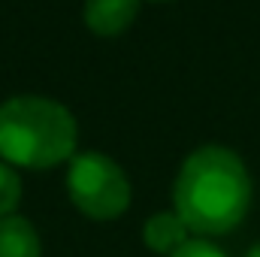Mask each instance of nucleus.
<instances>
[{"instance_id":"1","label":"nucleus","mask_w":260,"mask_h":257,"mask_svg":"<svg viewBox=\"0 0 260 257\" xmlns=\"http://www.w3.org/2000/svg\"><path fill=\"white\" fill-rule=\"evenodd\" d=\"M173 206L197 236H221L242 224L251 206V176L224 145L191 151L176 176Z\"/></svg>"},{"instance_id":"2","label":"nucleus","mask_w":260,"mask_h":257,"mask_svg":"<svg viewBox=\"0 0 260 257\" xmlns=\"http://www.w3.org/2000/svg\"><path fill=\"white\" fill-rule=\"evenodd\" d=\"M73 112L52 97L21 94L0 103V160L21 170H49L76 154Z\"/></svg>"},{"instance_id":"3","label":"nucleus","mask_w":260,"mask_h":257,"mask_svg":"<svg viewBox=\"0 0 260 257\" xmlns=\"http://www.w3.org/2000/svg\"><path fill=\"white\" fill-rule=\"evenodd\" d=\"M67 194L82 215L94 221H112L127 212L130 179L109 154L82 151L73 154L67 167Z\"/></svg>"},{"instance_id":"4","label":"nucleus","mask_w":260,"mask_h":257,"mask_svg":"<svg viewBox=\"0 0 260 257\" xmlns=\"http://www.w3.org/2000/svg\"><path fill=\"white\" fill-rule=\"evenodd\" d=\"M139 12V0H85L82 18L94 37H118L124 34Z\"/></svg>"},{"instance_id":"5","label":"nucleus","mask_w":260,"mask_h":257,"mask_svg":"<svg viewBox=\"0 0 260 257\" xmlns=\"http://www.w3.org/2000/svg\"><path fill=\"white\" fill-rule=\"evenodd\" d=\"M188 239H191V230H188V224L179 218L176 209H173V212H157V215H151V218L145 221V227H142V242H145V248H151L154 254H164V257H170L173 251H179Z\"/></svg>"},{"instance_id":"6","label":"nucleus","mask_w":260,"mask_h":257,"mask_svg":"<svg viewBox=\"0 0 260 257\" xmlns=\"http://www.w3.org/2000/svg\"><path fill=\"white\" fill-rule=\"evenodd\" d=\"M0 257H43V239L27 218H0Z\"/></svg>"},{"instance_id":"7","label":"nucleus","mask_w":260,"mask_h":257,"mask_svg":"<svg viewBox=\"0 0 260 257\" xmlns=\"http://www.w3.org/2000/svg\"><path fill=\"white\" fill-rule=\"evenodd\" d=\"M18 203H21V179L6 160H0V218L12 215Z\"/></svg>"},{"instance_id":"8","label":"nucleus","mask_w":260,"mask_h":257,"mask_svg":"<svg viewBox=\"0 0 260 257\" xmlns=\"http://www.w3.org/2000/svg\"><path fill=\"white\" fill-rule=\"evenodd\" d=\"M170 257H227L218 245H212L206 236H197V239H188L179 251H173Z\"/></svg>"},{"instance_id":"9","label":"nucleus","mask_w":260,"mask_h":257,"mask_svg":"<svg viewBox=\"0 0 260 257\" xmlns=\"http://www.w3.org/2000/svg\"><path fill=\"white\" fill-rule=\"evenodd\" d=\"M245 257H260V242L254 245V248H248V254H245Z\"/></svg>"}]
</instances>
